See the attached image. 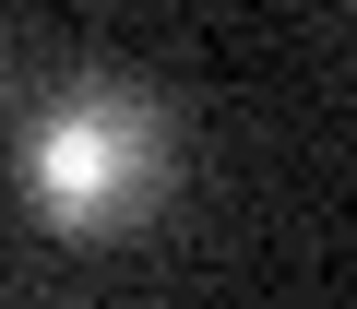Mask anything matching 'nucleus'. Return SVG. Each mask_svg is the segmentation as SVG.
Wrapping results in <instances>:
<instances>
[{"mask_svg": "<svg viewBox=\"0 0 357 309\" xmlns=\"http://www.w3.org/2000/svg\"><path fill=\"white\" fill-rule=\"evenodd\" d=\"M178 191V119L131 72H72L24 119V203L60 238H131Z\"/></svg>", "mask_w": 357, "mask_h": 309, "instance_id": "nucleus-1", "label": "nucleus"}]
</instances>
